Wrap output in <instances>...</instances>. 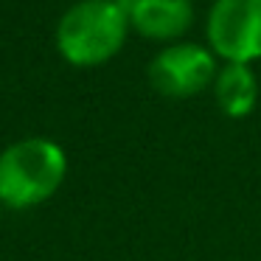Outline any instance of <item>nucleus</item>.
Instances as JSON below:
<instances>
[{"label": "nucleus", "instance_id": "nucleus-1", "mask_svg": "<svg viewBox=\"0 0 261 261\" xmlns=\"http://www.w3.org/2000/svg\"><path fill=\"white\" fill-rule=\"evenodd\" d=\"M68 180V152L54 138L29 135L0 149V208L34 211Z\"/></svg>", "mask_w": 261, "mask_h": 261}, {"label": "nucleus", "instance_id": "nucleus-2", "mask_svg": "<svg viewBox=\"0 0 261 261\" xmlns=\"http://www.w3.org/2000/svg\"><path fill=\"white\" fill-rule=\"evenodd\" d=\"M126 25L129 20L115 0H82L59 20L57 48L73 68H98L121 51Z\"/></svg>", "mask_w": 261, "mask_h": 261}, {"label": "nucleus", "instance_id": "nucleus-3", "mask_svg": "<svg viewBox=\"0 0 261 261\" xmlns=\"http://www.w3.org/2000/svg\"><path fill=\"white\" fill-rule=\"evenodd\" d=\"M208 42L225 62L261 59V0H216L208 14Z\"/></svg>", "mask_w": 261, "mask_h": 261}, {"label": "nucleus", "instance_id": "nucleus-4", "mask_svg": "<svg viewBox=\"0 0 261 261\" xmlns=\"http://www.w3.org/2000/svg\"><path fill=\"white\" fill-rule=\"evenodd\" d=\"M214 51L194 42L169 45L149 62V82L160 96L169 98H191L214 85L216 79Z\"/></svg>", "mask_w": 261, "mask_h": 261}, {"label": "nucleus", "instance_id": "nucleus-5", "mask_svg": "<svg viewBox=\"0 0 261 261\" xmlns=\"http://www.w3.org/2000/svg\"><path fill=\"white\" fill-rule=\"evenodd\" d=\"M129 25L149 40H177L194 20L191 0H115Z\"/></svg>", "mask_w": 261, "mask_h": 261}, {"label": "nucleus", "instance_id": "nucleus-6", "mask_svg": "<svg viewBox=\"0 0 261 261\" xmlns=\"http://www.w3.org/2000/svg\"><path fill=\"white\" fill-rule=\"evenodd\" d=\"M214 96L227 118H247L258 104V79L250 65L225 62L214 79Z\"/></svg>", "mask_w": 261, "mask_h": 261}, {"label": "nucleus", "instance_id": "nucleus-7", "mask_svg": "<svg viewBox=\"0 0 261 261\" xmlns=\"http://www.w3.org/2000/svg\"><path fill=\"white\" fill-rule=\"evenodd\" d=\"M0 211H3V208H0Z\"/></svg>", "mask_w": 261, "mask_h": 261}]
</instances>
